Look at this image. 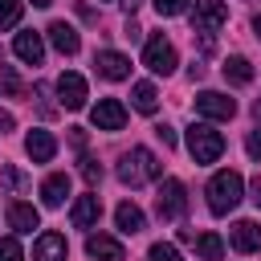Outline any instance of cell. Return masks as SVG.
I'll list each match as a JSON object with an SVG mask.
<instances>
[{
  "instance_id": "obj_1",
  "label": "cell",
  "mask_w": 261,
  "mask_h": 261,
  "mask_svg": "<svg viewBox=\"0 0 261 261\" xmlns=\"http://www.w3.org/2000/svg\"><path fill=\"white\" fill-rule=\"evenodd\" d=\"M241 196H245V184H241L237 171H216V175L208 179V208H212L216 216L232 212V208L241 204Z\"/></svg>"
},
{
  "instance_id": "obj_2",
  "label": "cell",
  "mask_w": 261,
  "mask_h": 261,
  "mask_svg": "<svg viewBox=\"0 0 261 261\" xmlns=\"http://www.w3.org/2000/svg\"><path fill=\"white\" fill-rule=\"evenodd\" d=\"M159 171H163V163H159L147 147H130V151L122 155V163H118V179H122V184H130V188H139V184L155 179Z\"/></svg>"
},
{
  "instance_id": "obj_3",
  "label": "cell",
  "mask_w": 261,
  "mask_h": 261,
  "mask_svg": "<svg viewBox=\"0 0 261 261\" xmlns=\"http://www.w3.org/2000/svg\"><path fill=\"white\" fill-rule=\"evenodd\" d=\"M188 151H192L196 163H216L224 155V135L212 130L208 122H192L188 126Z\"/></svg>"
},
{
  "instance_id": "obj_4",
  "label": "cell",
  "mask_w": 261,
  "mask_h": 261,
  "mask_svg": "<svg viewBox=\"0 0 261 261\" xmlns=\"http://www.w3.org/2000/svg\"><path fill=\"white\" fill-rule=\"evenodd\" d=\"M188 212V188L179 179H163L159 196H155V216L159 220H179Z\"/></svg>"
},
{
  "instance_id": "obj_5",
  "label": "cell",
  "mask_w": 261,
  "mask_h": 261,
  "mask_svg": "<svg viewBox=\"0 0 261 261\" xmlns=\"http://www.w3.org/2000/svg\"><path fill=\"white\" fill-rule=\"evenodd\" d=\"M143 65L151 69V73H171L175 69V45L163 37V33H155L151 41H147V49H143Z\"/></svg>"
},
{
  "instance_id": "obj_6",
  "label": "cell",
  "mask_w": 261,
  "mask_h": 261,
  "mask_svg": "<svg viewBox=\"0 0 261 261\" xmlns=\"http://www.w3.org/2000/svg\"><path fill=\"white\" fill-rule=\"evenodd\" d=\"M224 20H228V4H224V0H196L192 33H216Z\"/></svg>"
},
{
  "instance_id": "obj_7",
  "label": "cell",
  "mask_w": 261,
  "mask_h": 261,
  "mask_svg": "<svg viewBox=\"0 0 261 261\" xmlns=\"http://www.w3.org/2000/svg\"><path fill=\"white\" fill-rule=\"evenodd\" d=\"M90 118H94L98 130H122V126H126V106H122L118 98H102V102L90 110Z\"/></svg>"
},
{
  "instance_id": "obj_8",
  "label": "cell",
  "mask_w": 261,
  "mask_h": 261,
  "mask_svg": "<svg viewBox=\"0 0 261 261\" xmlns=\"http://www.w3.org/2000/svg\"><path fill=\"white\" fill-rule=\"evenodd\" d=\"M94 69H98L106 82H122V77H130V57H122V53H114V49H98V53H94Z\"/></svg>"
},
{
  "instance_id": "obj_9",
  "label": "cell",
  "mask_w": 261,
  "mask_h": 261,
  "mask_svg": "<svg viewBox=\"0 0 261 261\" xmlns=\"http://www.w3.org/2000/svg\"><path fill=\"white\" fill-rule=\"evenodd\" d=\"M57 94H61V106H65V110H82V106H86V77L73 73V69H65V73L57 77Z\"/></svg>"
},
{
  "instance_id": "obj_10",
  "label": "cell",
  "mask_w": 261,
  "mask_h": 261,
  "mask_svg": "<svg viewBox=\"0 0 261 261\" xmlns=\"http://www.w3.org/2000/svg\"><path fill=\"white\" fill-rule=\"evenodd\" d=\"M196 110L204 118H232L237 114V102L228 94H220V90H204V94H196Z\"/></svg>"
},
{
  "instance_id": "obj_11",
  "label": "cell",
  "mask_w": 261,
  "mask_h": 261,
  "mask_svg": "<svg viewBox=\"0 0 261 261\" xmlns=\"http://www.w3.org/2000/svg\"><path fill=\"white\" fill-rule=\"evenodd\" d=\"M98 216H102V200H98L94 192L77 196V200H73V208H69L73 228H94V224H98Z\"/></svg>"
},
{
  "instance_id": "obj_12",
  "label": "cell",
  "mask_w": 261,
  "mask_h": 261,
  "mask_svg": "<svg viewBox=\"0 0 261 261\" xmlns=\"http://www.w3.org/2000/svg\"><path fill=\"white\" fill-rule=\"evenodd\" d=\"M228 241H232L237 253H257L261 249V224L257 220H237L232 232H228Z\"/></svg>"
},
{
  "instance_id": "obj_13",
  "label": "cell",
  "mask_w": 261,
  "mask_h": 261,
  "mask_svg": "<svg viewBox=\"0 0 261 261\" xmlns=\"http://www.w3.org/2000/svg\"><path fill=\"white\" fill-rule=\"evenodd\" d=\"M12 49H16V57H20L24 65H41V61H45V45H41V33H33V29L16 33Z\"/></svg>"
},
{
  "instance_id": "obj_14",
  "label": "cell",
  "mask_w": 261,
  "mask_h": 261,
  "mask_svg": "<svg viewBox=\"0 0 261 261\" xmlns=\"http://www.w3.org/2000/svg\"><path fill=\"white\" fill-rule=\"evenodd\" d=\"M86 253H90V257H98V261H122V257H126L122 241H114V237H106V232L86 237Z\"/></svg>"
},
{
  "instance_id": "obj_15",
  "label": "cell",
  "mask_w": 261,
  "mask_h": 261,
  "mask_svg": "<svg viewBox=\"0 0 261 261\" xmlns=\"http://www.w3.org/2000/svg\"><path fill=\"white\" fill-rule=\"evenodd\" d=\"M65 237L61 232H41L33 245V261H65Z\"/></svg>"
},
{
  "instance_id": "obj_16",
  "label": "cell",
  "mask_w": 261,
  "mask_h": 261,
  "mask_svg": "<svg viewBox=\"0 0 261 261\" xmlns=\"http://www.w3.org/2000/svg\"><path fill=\"white\" fill-rule=\"evenodd\" d=\"M49 41H53V49L65 53V57H73V53L82 49V37H77L73 24H65V20H53V24H49Z\"/></svg>"
},
{
  "instance_id": "obj_17",
  "label": "cell",
  "mask_w": 261,
  "mask_h": 261,
  "mask_svg": "<svg viewBox=\"0 0 261 261\" xmlns=\"http://www.w3.org/2000/svg\"><path fill=\"white\" fill-rule=\"evenodd\" d=\"M24 151L33 155V163H49V159L57 155V139H53L49 130H29V139H24Z\"/></svg>"
},
{
  "instance_id": "obj_18",
  "label": "cell",
  "mask_w": 261,
  "mask_h": 261,
  "mask_svg": "<svg viewBox=\"0 0 261 261\" xmlns=\"http://www.w3.org/2000/svg\"><path fill=\"white\" fill-rule=\"evenodd\" d=\"M65 196H69V175H65V171H53V175L41 184V204H45V208H61Z\"/></svg>"
},
{
  "instance_id": "obj_19",
  "label": "cell",
  "mask_w": 261,
  "mask_h": 261,
  "mask_svg": "<svg viewBox=\"0 0 261 261\" xmlns=\"http://www.w3.org/2000/svg\"><path fill=\"white\" fill-rule=\"evenodd\" d=\"M8 224H12L16 232H33V228L41 224V216H37V208H33V204L12 200V204H8Z\"/></svg>"
},
{
  "instance_id": "obj_20",
  "label": "cell",
  "mask_w": 261,
  "mask_h": 261,
  "mask_svg": "<svg viewBox=\"0 0 261 261\" xmlns=\"http://www.w3.org/2000/svg\"><path fill=\"white\" fill-rule=\"evenodd\" d=\"M114 224H118V232H126V237H135V232H143V212H139V204H130V200H122L118 208H114Z\"/></svg>"
},
{
  "instance_id": "obj_21",
  "label": "cell",
  "mask_w": 261,
  "mask_h": 261,
  "mask_svg": "<svg viewBox=\"0 0 261 261\" xmlns=\"http://www.w3.org/2000/svg\"><path fill=\"white\" fill-rule=\"evenodd\" d=\"M130 102H135V110H143V114H155V110H159V94H155L151 82H135V86H130Z\"/></svg>"
},
{
  "instance_id": "obj_22",
  "label": "cell",
  "mask_w": 261,
  "mask_h": 261,
  "mask_svg": "<svg viewBox=\"0 0 261 261\" xmlns=\"http://www.w3.org/2000/svg\"><path fill=\"white\" fill-rule=\"evenodd\" d=\"M224 82H232V86H249V82H253V65H249L245 57H228V61H224Z\"/></svg>"
},
{
  "instance_id": "obj_23",
  "label": "cell",
  "mask_w": 261,
  "mask_h": 261,
  "mask_svg": "<svg viewBox=\"0 0 261 261\" xmlns=\"http://www.w3.org/2000/svg\"><path fill=\"white\" fill-rule=\"evenodd\" d=\"M24 188H29V175L8 163V167L0 171V192H4V196H16V192H24Z\"/></svg>"
},
{
  "instance_id": "obj_24",
  "label": "cell",
  "mask_w": 261,
  "mask_h": 261,
  "mask_svg": "<svg viewBox=\"0 0 261 261\" xmlns=\"http://www.w3.org/2000/svg\"><path fill=\"white\" fill-rule=\"evenodd\" d=\"M196 253H200L204 261H220V257H224V241H220L216 232H200V237H196Z\"/></svg>"
},
{
  "instance_id": "obj_25",
  "label": "cell",
  "mask_w": 261,
  "mask_h": 261,
  "mask_svg": "<svg viewBox=\"0 0 261 261\" xmlns=\"http://www.w3.org/2000/svg\"><path fill=\"white\" fill-rule=\"evenodd\" d=\"M0 90H4L8 98H24V82H20V73H16L12 65H4V61H0Z\"/></svg>"
},
{
  "instance_id": "obj_26",
  "label": "cell",
  "mask_w": 261,
  "mask_h": 261,
  "mask_svg": "<svg viewBox=\"0 0 261 261\" xmlns=\"http://www.w3.org/2000/svg\"><path fill=\"white\" fill-rule=\"evenodd\" d=\"M24 12V0H0V29H12Z\"/></svg>"
},
{
  "instance_id": "obj_27",
  "label": "cell",
  "mask_w": 261,
  "mask_h": 261,
  "mask_svg": "<svg viewBox=\"0 0 261 261\" xmlns=\"http://www.w3.org/2000/svg\"><path fill=\"white\" fill-rule=\"evenodd\" d=\"M77 163H82V179H86L90 188H98V184H102V163H98L94 155H82Z\"/></svg>"
},
{
  "instance_id": "obj_28",
  "label": "cell",
  "mask_w": 261,
  "mask_h": 261,
  "mask_svg": "<svg viewBox=\"0 0 261 261\" xmlns=\"http://www.w3.org/2000/svg\"><path fill=\"white\" fill-rule=\"evenodd\" d=\"M0 261H24V253H20L16 237H0Z\"/></svg>"
},
{
  "instance_id": "obj_29",
  "label": "cell",
  "mask_w": 261,
  "mask_h": 261,
  "mask_svg": "<svg viewBox=\"0 0 261 261\" xmlns=\"http://www.w3.org/2000/svg\"><path fill=\"white\" fill-rule=\"evenodd\" d=\"M151 261H184V257H179L175 245H163L159 241V245H151Z\"/></svg>"
},
{
  "instance_id": "obj_30",
  "label": "cell",
  "mask_w": 261,
  "mask_h": 261,
  "mask_svg": "<svg viewBox=\"0 0 261 261\" xmlns=\"http://www.w3.org/2000/svg\"><path fill=\"white\" fill-rule=\"evenodd\" d=\"M188 8V0H155V12L159 16H179Z\"/></svg>"
},
{
  "instance_id": "obj_31",
  "label": "cell",
  "mask_w": 261,
  "mask_h": 261,
  "mask_svg": "<svg viewBox=\"0 0 261 261\" xmlns=\"http://www.w3.org/2000/svg\"><path fill=\"white\" fill-rule=\"evenodd\" d=\"M155 139H159L163 147H175V130H171L167 122H159V126H155Z\"/></svg>"
},
{
  "instance_id": "obj_32",
  "label": "cell",
  "mask_w": 261,
  "mask_h": 261,
  "mask_svg": "<svg viewBox=\"0 0 261 261\" xmlns=\"http://www.w3.org/2000/svg\"><path fill=\"white\" fill-rule=\"evenodd\" d=\"M245 151H249L253 159H261V130H253V135L245 139Z\"/></svg>"
},
{
  "instance_id": "obj_33",
  "label": "cell",
  "mask_w": 261,
  "mask_h": 261,
  "mask_svg": "<svg viewBox=\"0 0 261 261\" xmlns=\"http://www.w3.org/2000/svg\"><path fill=\"white\" fill-rule=\"evenodd\" d=\"M122 37H126V41H139V37H143V29H139L135 20H126V24H122Z\"/></svg>"
},
{
  "instance_id": "obj_34",
  "label": "cell",
  "mask_w": 261,
  "mask_h": 261,
  "mask_svg": "<svg viewBox=\"0 0 261 261\" xmlns=\"http://www.w3.org/2000/svg\"><path fill=\"white\" fill-rule=\"evenodd\" d=\"M69 143L82 151V147H86V130H82V126H73V130H69Z\"/></svg>"
},
{
  "instance_id": "obj_35",
  "label": "cell",
  "mask_w": 261,
  "mask_h": 261,
  "mask_svg": "<svg viewBox=\"0 0 261 261\" xmlns=\"http://www.w3.org/2000/svg\"><path fill=\"white\" fill-rule=\"evenodd\" d=\"M77 16H82V20H98V12H94L90 4H77Z\"/></svg>"
},
{
  "instance_id": "obj_36",
  "label": "cell",
  "mask_w": 261,
  "mask_h": 261,
  "mask_svg": "<svg viewBox=\"0 0 261 261\" xmlns=\"http://www.w3.org/2000/svg\"><path fill=\"white\" fill-rule=\"evenodd\" d=\"M188 77H192V82H200V77H204V65H200V61H192V65H188Z\"/></svg>"
},
{
  "instance_id": "obj_37",
  "label": "cell",
  "mask_w": 261,
  "mask_h": 261,
  "mask_svg": "<svg viewBox=\"0 0 261 261\" xmlns=\"http://www.w3.org/2000/svg\"><path fill=\"white\" fill-rule=\"evenodd\" d=\"M249 192H253V204L261 208V175H253V188H249Z\"/></svg>"
},
{
  "instance_id": "obj_38",
  "label": "cell",
  "mask_w": 261,
  "mask_h": 261,
  "mask_svg": "<svg viewBox=\"0 0 261 261\" xmlns=\"http://www.w3.org/2000/svg\"><path fill=\"white\" fill-rule=\"evenodd\" d=\"M4 130H12V114H8V110H0V135H4Z\"/></svg>"
},
{
  "instance_id": "obj_39",
  "label": "cell",
  "mask_w": 261,
  "mask_h": 261,
  "mask_svg": "<svg viewBox=\"0 0 261 261\" xmlns=\"http://www.w3.org/2000/svg\"><path fill=\"white\" fill-rule=\"evenodd\" d=\"M253 33H257V41H261V12L253 16Z\"/></svg>"
},
{
  "instance_id": "obj_40",
  "label": "cell",
  "mask_w": 261,
  "mask_h": 261,
  "mask_svg": "<svg viewBox=\"0 0 261 261\" xmlns=\"http://www.w3.org/2000/svg\"><path fill=\"white\" fill-rule=\"evenodd\" d=\"M122 8H126V12H135V8H139V0H122Z\"/></svg>"
},
{
  "instance_id": "obj_41",
  "label": "cell",
  "mask_w": 261,
  "mask_h": 261,
  "mask_svg": "<svg viewBox=\"0 0 261 261\" xmlns=\"http://www.w3.org/2000/svg\"><path fill=\"white\" fill-rule=\"evenodd\" d=\"M253 114H257V118H261V98H257V102H253Z\"/></svg>"
},
{
  "instance_id": "obj_42",
  "label": "cell",
  "mask_w": 261,
  "mask_h": 261,
  "mask_svg": "<svg viewBox=\"0 0 261 261\" xmlns=\"http://www.w3.org/2000/svg\"><path fill=\"white\" fill-rule=\"evenodd\" d=\"M33 4H37V8H49V4H53V0H33Z\"/></svg>"
}]
</instances>
